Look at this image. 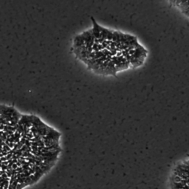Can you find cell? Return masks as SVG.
I'll return each instance as SVG.
<instances>
[{
	"instance_id": "obj_1",
	"label": "cell",
	"mask_w": 189,
	"mask_h": 189,
	"mask_svg": "<svg viewBox=\"0 0 189 189\" xmlns=\"http://www.w3.org/2000/svg\"><path fill=\"white\" fill-rule=\"evenodd\" d=\"M92 22H93V27L92 30V33L93 35L94 36L95 39H99L100 36V31H101V26H100L96 22L95 19L93 17H91Z\"/></svg>"
},
{
	"instance_id": "obj_2",
	"label": "cell",
	"mask_w": 189,
	"mask_h": 189,
	"mask_svg": "<svg viewBox=\"0 0 189 189\" xmlns=\"http://www.w3.org/2000/svg\"><path fill=\"white\" fill-rule=\"evenodd\" d=\"M118 73V70H117V68L115 67V63L112 61H110L108 64L107 67L106 69L105 73L104 75H115L116 73Z\"/></svg>"
},
{
	"instance_id": "obj_3",
	"label": "cell",
	"mask_w": 189,
	"mask_h": 189,
	"mask_svg": "<svg viewBox=\"0 0 189 189\" xmlns=\"http://www.w3.org/2000/svg\"><path fill=\"white\" fill-rule=\"evenodd\" d=\"M85 45V42L84 39L82 37L81 34L78 35L75 37L73 40V48H80Z\"/></svg>"
},
{
	"instance_id": "obj_4",
	"label": "cell",
	"mask_w": 189,
	"mask_h": 189,
	"mask_svg": "<svg viewBox=\"0 0 189 189\" xmlns=\"http://www.w3.org/2000/svg\"><path fill=\"white\" fill-rule=\"evenodd\" d=\"M112 42H116V43H120V32L114 31V33H113Z\"/></svg>"
},
{
	"instance_id": "obj_5",
	"label": "cell",
	"mask_w": 189,
	"mask_h": 189,
	"mask_svg": "<svg viewBox=\"0 0 189 189\" xmlns=\"http://www.w3.org/2000/svg\"><path fill=\"white\" fill-rule=\"evenodd\" d=\"M104 50V47L101 44L99 43H94L93 46V52H99V51H102Z\"/></svg>"
}]
</instances>
